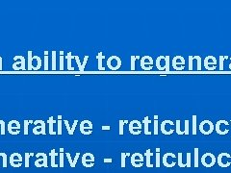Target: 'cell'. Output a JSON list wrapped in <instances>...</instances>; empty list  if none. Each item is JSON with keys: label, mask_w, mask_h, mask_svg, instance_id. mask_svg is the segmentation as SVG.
I'll return each mask as SVG.
<instances>
[{"label": "cell", "mask_w": 231, "mask_h": 173, "mask_svg": "<svg viewBox=\"0 0 231 173\" xmlns=\"http://www.w3.org/2000/svg\"><path fill=\"white\" fill-rule=\"evenodd\" d=\"M193 65H194V57L189 56V70H193Z\"/></svg>", "instance_id": "7dc6e473"}, {"label": "cell", "mask_w": 231, "mask_h": 173, "mask_svg": "<svg viewBox=\"0 0 231 173\" xmlns=\"http://www.w3.org/2000/svg\"><path fill=\"white\" fill-rule=\"evenodd\" d=\"M15 63L13 64V68L15 70H25V59L21 55L15 56L14 58Z\"/></svg>", "instance_id": "8fae6325"}, {"label": "cell", "mask_w": 231, "mask_h": 173, "mask_svg": "<svg viewBox=\"0 0 231 173\" xmlns=\"http://www.w3.org/2000/svg\"><path fill=\"white\" fill-rule=\"evenodd\" d=\"M124 120H120L119 122V125H120V129H119V134L120 135H123L124 133V130H123V126H124Z\"/></svg>", "instance_id": "ab89813d"}, {"label": "cell", "mask_w": 231, "mask_h": 173, "mask_svg": "<svg viewBox=\"0 0 231 173\" xmlns=\"http://www.w3.org/2000/svg\"><path fill=\"white\" fill-rule=\"evenodd\" d=\"M79 129L80 132L85 136H89L92 134V130H94V126H92V122L88 120V119H85V120L81 121L80 125H79Z\"/></svg>", "instance_id": "5b68a950"}, {"label": "cell", "mask_w": 231, "mask_h": 173, "mask_svg": "<svg viewBox=\"0 0 231 173\" xmlns=\"http://www.w3.org/2000/svg\"><path fill=\"white\" fill-rule=\"evenodd\" d=\"M172 124H174V122L172 121V120H169V119H166V120L162 121L161 125H160V131L162 132V134H164L166 136H169V135L173 134V132L175 131V130L168 128V125H172Z\"/></svg>", "instance_id": "7c38bea8"}, {"label": "cell", "mask_w": 231, "mask_h": 173, "mask_svg": "<svg viewBox=\"0 0 231 173\" xmlns=\"http://www.w3.org/2000/svg\"><path fill=\"white\" fill-rule=\"evenodd\" d=\"M34 123V120H24L23 121V133L24 135H28V133H29V125L30 124H33Z\"/></svg>", "instance_id": "d4e9b609"}, {"label": "cell", "mask_w": 231, "mask_h": 173, "mask_svg": "<svg viewBox=\"0 0 231 173\" xmlns=\"http://www.w3.org/2000/svg\"><path fill=\"white\" fill-rule=\"evenodd\" d=\"M105 162H112L111 159H105Z\"/></svg>", "instance_id": "db71d44e"}, {"label": "cell", "mask_w": 231, "mask_h": 173, "mask_svg": "<svg viewBox=\"0 0 231 173\" xmlns=\"http://www.w3.org/2000/svg\"><path fill=\"white\" fill-rule=\"evenodd\" d=\"M189 125H190V121L188 119L185 120V127H184V134L185 135H189L190 134V129H189Z\"/></svg>", "instance_id": "f35d334b"}, {"label": "cell", "mask_w": 231, "mask_h": 173, "mask_svg": "<svg viewBox=\"0 0 231 173\" xmlns=\"http://www.w3.org/2000/svg\"><path fill=\"white\" fill-rule=\"evenodd\" d=\"M5 125H6L5 121H3V120H0V127H1V135H5V134H6Z\"/></svg>", "instance_id": "f6af8a7d"}, {"label": "cell", "mask_w": 231, "mask_h": 173, "mask_svg": "<svg viewBox=\"0 0 231 173\" xmlns=\"http://www.w3.org/2000/svg\"><path fill=\"white\" fill-rule=\"evenodd\" d=\"M10 163L14 167H19L22 164V157L18 153H13L10 157Z\"/></svg>", "instance_id": "e0dca14e"}, {"label": "cell", "mask_w": 231, "mask_h": 173, "mask_svg": "<svg viewBox=\"0 0 231 173\" xmlns=\"http://www.w3.org/2000/svg\"><path fill=\"white\" fill-rule=\"evenodd\" d=\"M194 166H198V148H194Z\"/></svg>", "instance_id": "8d00e7d4"}, {"label": "cell", "mask_w": 231, "mask_h": 173, "mask_svg": "<svg viewBox=\"0 0 231 173\" xmlns=\"http://www.w3.org/2000/svg\"><path fill=\"white\" fill-rule=\"evenodd\" d=\"M2 57L0 56V70H2Z\"/></svg>", "instance_id": "f5cc1de1"}, {"label": "cell", "mask_w": 231, "mask_h": 173, "mask_svg": "<svg viewBox=\"0 0 231 173\" xmlns=\"http://www.w3.org/2000/svg\"><path fill=\"white\" fill-rule=\"evenodd\" d=\"M20 131H21V125H20L19 121H18L17 119H13V120L9 121V123H8V132L11 135H18Z\"/></svg>", "instance_id": "52a82bcc"}, {"label": "cell", "mask_w": 231, "mask_h": 173, "mask_svg": "<svg viewBox=\"0 0 231 173\" xmlns=\"http://www.w3.org/2000/svg\"><path fill=\"white\" fill-rule=\"evenodd\" d=\"M175 125H176V129H175V132L177 133V135L178 136H183V135H185L184 134V132L181 130V127H180V120H176V122H175Z\"/></svg>", "instance_id": "1f68e13d"}, {"label": "cell", "mask_w": 231, "mask_h": 173, "mask_svg": "<svg viewBox=\"0 0 231 173\" xmlns=\"http://www.w3.org/2000/svg\"><path fill=\"white\" fill-rule=\"evenodd\" d=\"M230 121H231V120H230Z\"/></svg>", "instance_id": "6f0895ef"}, {"label": "cell", "mask_w": 231, "mask_h": 173, "mask_svg": "<svg viewBox=\"0 0 231 173\" xmlns=\"http://www.w3.org/2000/svg\"><path fill=\"white\" fill-rule=\"evenodd\" d=\"M136 59H137V60H140L141 58H140V56H136Z\"/></svg>", "instance_id": "9f6ffc18"}, {"label": "cell", "mask_w": 231, "mask_h": 173, "mask_svg": "<svg viewBox=\"0 0 231 173\" xmlns=\"http://www.w3.org/2000/svg\"><path fill=\"white\" fill-rule=\"evenodd\" d=\"M229 125V122L224 120V119H221V120L217 121L216 125H215V130H216V132L221 136H224V135H227L229 133V129H222L221 125Z\"/></svg>", "instance_id": "4fadbf2b"}, {"label": "cell", "mask_w": 231, "mask_h": 173, "mask_svg": "<svg viewBox=\"0 0 231 173\" xmlns=\"http://www.w3.org/2000/svg\"><path fill=\"white\" fill-rule=\"evenodd\" d=\"M194 60H197V70H201V57L200 56H194Z\"/></svg>", "instance_id": "74e56055"}, {"label": "cell", "mask_w": 231, "mask_h": 173, "mask_svg": "<svg viewBox=\"0 0 231 173\" xmlns=\"http://www.w3.org/2000/svg\"><path fill=\"white\" fill-rule=\"evenodd\" d=\"M28 60H27V69L29 70H39L42 67V59L40 56H32V51L27 52Z\"/></svg>", "instance_id": "6da1fadb"}, {"label": "cell", "mask_w": 231, "mask_h": 173, "mask_svg": "<svg viewBox=\"0 0 231 173\" xmlns=\"http://www.w3.org/2000/svg\"><path fill=\"white\" fill-rule=\"evenodd\" d=\"M217 67V59L214 56H207L204 59V67L207 70H215Z\"/></svg>", "instance_id": "5bb4252c"}, {"label": "cell", "mask_w": 231, "mask_h": 173, "mask_svg": "<svg viewBox=\"0 0 231 173\" xmlns=\"http://www.w3.org/2000/svg\"><path fill=\"white\" fill-rule=\"evenodd\" d=\"M136 56H131L130 58V63H131V70H135V64H136Z\"/></svg>", "instance_id": "60d3db41"}, {"label": "cell", "mask_w": 231, "mask_h": 173, "mask_svg": "<svg viewBox=\"0 0 231 173\" xmlns=\"http://www.w3.org/2000/svg\"><path fill=\"white\" fill-rule=\"evenodd\" d=\"M129 155H130L129 153H124V152L121 153V166H122V167H124V166H125V158Z\"/></svg>", "instance_id": "7bdbcfd3"}, {"label": "cell", "mask_w": 231, "mask_h": 173, "mask_svg": "<svg viewBox=\"0 0 231 173\" xmlns=\"http://www.w3.org/2000/svg\"><path fill=\"white\" fill-rule=\"evenodd\" d=\"M105 57L104 55H103V53L102 52H98L97 53V56H96V59H97V67H98V69L99 70H104V67H103V64H102V61L105 59Z\"/></svg>", "instance_id": "7402d4cb"}, {"label": "cell", "mask_w": 231, "mask_h": 173, "mask_svg": "<svg viewBox=\"0 0 231 173\" xmlns=\"http://www.w3.org/2000/svg\"><path fill=\"white\" fill-rule=\"evenodd\" d=\"M153 64H154V61L152 59V57L150 56H144L141 58L140 65H141V67L144 70H147V71L152 70Z\"/></svg>", "instance_id": "9c48e42d"}, {"label": "cell", "mask_w": 231, "mask_h": 173, "mask_svg": "<svg viewBox=\"0 0 231 173\" xmlns=\"http://www.w3.org/2000/svg\"><path fill=\"white\" fill-rule=\"evenodd\" d=\"M162 60H165V56H159V57H158L157 59H156V62H155V65H156V67L159 69V70H165L164 67L161 65V61Z\"/></svg>", "instance_id": "4316f807"}, {"label": "cell", "mask_w": 231, "mask_h": 173, "mask_svg": "<svg viewBox=\"0 0 231 173\" xmlns=\"http://www.w3.org/2000/svg\"><path fill=\"white\" fill-rule=\"evenodd\" d=\"M165 71L169 72V56H165Z\"/></svg>", "instance_id": "d590c367"}, {"label": "cell", "mask_w": 231, "mask_h": 173, "mask_svg": "<svg viewBox=\"0 0 231 173\" xmlns=\"http://www.w3.org/2000/svg\"><path fill=\"white\" fill-rule=\"evenodd\" d=\"M150 122H151V121L149 120V117H147V115L144 118V120H143L144 133L145 135H147V136H151V135H152V132L149 131V128H148V126H149V124H150Z\"/></svg>", "instance_id": "44dd1931"}, {"label": "cell", "mask_w": 231, "mask_h": 173, "mask_svg": "<svg viewBox=\"0 0 231 173\" xmlns=\"http://www.w3.org/2000/svg\"><path fill=\"white\" fill-rule=\"evenodd\" d=\"M57 125H58V128H57V135H62V133H63V131H62V115H61V114H59V115H58Z\"/></svg>", "instance_id": "f1b7e54d"}, {"label": "cell", "mask_w": 231, "mask_h": 173, "mask_svg": "<svg viewBox=\"0 0 231 173\" xmlns=\"http://www.w3.org/2000/svg\"><path fill=\"white\" fill-rule=\"evenodd\" d=\"M145 157H147V166L148 167H152V164L150 163V157L151 156H153V153L150 151V149H147V151H145Z\"/></svg>", "instance_id": "83f0119b"}, {"label": "cell", "mask_w": 231, "mask_h": 173, "mask_svg": "<svg viewBox=\"0 0 231 173\" xmlns=\"http://www.w3.org/2000/svg\"><path fill=\"white\" fill-rule=\"evenodd\" d=\"M153 131H154V135H155V136H157L158 133H159V121H158V115H157V114L154 115Z\"/></svg>", "instance_id": "484cf974"}, {"label": "cell", "mask_w": 231, "mask_h": 173, "mask_svg": "<svg viewBox=\"0 0 231 173\" xmlns=\"http://www.w3.org/2000/svg\"><path fill=\"white\" fill-rule=\"evenodd\" d=\"M59 54H60V67H59V68H60V70H64V51L63 50H61L60 52H59Z\"/></svg>", "instance_id": "d6a6232c"}, {"label": "cell", "mask_w": 231, "mask_h": 173, "mask_svg": "<svg viewBox=\"0 0 231 173\" xmlns=\"http://www.w3.org/2000/svg\"><path fill=\"white\" fill-rule=\"evenodd\" d=\"M128 129H129V133L134 135V136H138L142 134V129H143V123L139 120H132L129 121L128 123Z\"/></svg>", "instance_id": "277c9868"}, {"label": "cell", "mask_w": 231, "mask_h": 173, "mask_svg": "<svg viewBox=\"0 0 231 173\" xmlns=\"http://www.w3.org/2000/svg\"><path fill=\"white\" fill-rule=\"evenodd\" d=\"M121 65H122V62L119 56L113 55L109 57L107 60V67L111 70H117L121 67Z\"/></svg>", "instance_id": "3957f363"}, {"label": "cell", "mask_w": 231, "mask_h": 173, "mask_svg": "<svg viewBox=\"0 0 231 173\" xmlns=\"http://www.w3.org/2000/svg\"><path fill=\"white\" fill-rule=\"evenodd\" d=\"M198 128H199V131H200L201 134H203L205 136H208V135H211L213 133V131L215 130V125L211 120H209V119H205V120L200 122Z\"/></svg>", "instance_id": "7a4b0ae2"}, {"label": "cell", "mask_w": 231, "mask_h": 173, "mask_svg": "<svg viewBox=\"0 0 231 173\" xmlns=\"http://www.w3.org/2000/svg\"><path fill=\"white\" fill-rule=\"evenodd\" d=\"M219 60H220V70H224V56H220V58H219Z\"/></svg>", "instance_id": "c3c4849f"}, {"label": "cell", "mask_w": 231, "mask_h": 173, "mask_svg": "<svg viewBox=\"0 0 231 173\" xmlns=\"http://www.w3.org/2000/svg\"><path fill=\"white\" fill-rule=\"evenodd\" d=\"M172 67L175 69V70H178V71L184 70V68H185V59L182 56H180V55L175 56L172 59Z\"/></svg>", "instance_id": "30bf717a"}, {"label": "cell", "mask_w": 231, "mask_h": 173, "mask_svg": "<svg viewBox=\"0 0 231 173\" xmlns=\"http://www.w3.org/2000/svg\"><path fill=\"white\" fill-rule=\"evenodd\" d=\"M186 166H191V153H187V163H186Z\"/></svg>", "instance_id": "f907efd6"}, {"label": "cell", "mask_w": 231, "mask_h": 173, "mask_svg": "<svg viewBox=\"0 0 231 173\" xmlns=\"http://www.w3.org/2000/svg\"><path fill=\"white\" fill-rule=\"evenodd\" d=\"M74 59H75V61H76L77 65H78V70H79V71H84V70H85V67H86L87 62H88V60H89V56L86 55V56L84 57V62H83V63H81V62H80L78 56H74Z\"/></svg>", "instance_id": "d6986e66"}, {"label": "cell", "mask_w": 231, "mask_h": 173, "mask_svg": "<svg viewBox=\"0 0 231 173\" xmlns=\"http://www.w3.org/2000/svg\"><path fill=\"white\" fill-rule=\"evenodd\" d=\"M82 163L86 167H92L95 163V156L92 153H85L82 157Z\"/></svg>", "instance_id": "2e32d148"}, {"label": "cell", "mask_w": 231, "mask_h": 173, "mask_svg": "<svg viewBox=\"0 0 231 173\" xmlns=\"http://www.w3.org/2000/svg\"><path fill=\"white\" fill-rule=\"evenodd\" d=\"M51 54H52V70H56V51L55 50H53L51 52Z\"/></svg>", "instance_id": "836d02e7"}, {"label": "cell", "mask_w": 231, "mask_h": 173, "mask_svg": "<svg viewBox=\"0 0 231 173\" xmlns=\"http://www.w3.org/2000/svg\"><path fill=\"white\" fill-rule=\"evenodd\" d=\"M35 127L33 128V134L34 135H46V124L45 122L42 119H38V120L34 121Z\"/></svg>", "instance_id": "8992f818"}, {"label": "cell", "mask_w": 231, "mask_h": 173, "mask_svg": "<svg viewBox=\"0 0 231 173\" xmlns=\"http://www.w3.org/2000/svg\"><path fill=\"white\" fill-rule=\"evenodd\" d=\"M55 122H56V121L54 120V117H50L49 118H48V120H47L48 126H49V135H51V136L57 134V132L54 130V124H55Z\"/></svg>", "instance_id": "603a6c76"}, {"label": "cell", "mask_w": 231, "mask_h": 173, "mask_svg": "<svg viewBox=\"0 0 231 173\" xmlns=\"http://www.w3.org/2000/svg\"><path fill=\"white\" fill-rule=\"evenodd\" d=\"M43 55H44V69L45 70H48V51H44L43 52Z\"/></svg>", "instance_id": "e575fe53"}, {"label": "cell", "mask_w": 231, "mask_h": 173, "mask_svg": "<svg viewBox=\"0 0 231 173\" xmlns=\"http://www.w3.org/2000/svg\"><path fill=\"white\" fill-rule=\"evenodd\" d=\"M201 163L203 164L205 167H212L214 164L216 163V157L210 152L205 153L201 157Z\"/></svg>", "instance_id": "ba28073f"}, {"label": "cell", "mask_w": 231, "mask_h": 173, "mask_svg": "<svg viewBox=\"0 0 231 173\" xmlns=\"http://www.w3.org/2000/svg\"><path fill=\"white\" fill-rule=\"evenodd\" d=\"M197 117L196 114L193 115V135L196 136L197 133Z\"/></svg>", "instance_id": "4dcf8cb0"}, {"label": "cell", "mask_w": 231, "mask_h": 173, "mask_svg": "<svg viewBox=\"0 0 231 173\" xmlns=\"http://www.w3.org/2000/svg\"><path fill=\"white\" fill-rule=\"evenodd\" d=\"M30 156H33V153H25V166H28V164H29Z\"/></svg>", "instance_id": "681fc988"}, {"label": "cell", "mask_w": 231, "mask_h": 173, "mask_svg": "<svg viewBox=\"0 0 231 173\" xmlns=\"http://www.w3.org/2000/svg\"><path fill=\"white\" fill-rule=\"evenodd\" d=\"M111 129V127L110 126H107V125H102L101 126V130H103V131H109Z\"/></svg>", "instance_id": "816d5d0a"}, {"label": "cell", "mask_w": 231, "mask_h": 173, "mask_svg": "<svg viewBox=\"0 0 231 173\" xmlns=\"http://www.w3.org/2000/svg\"><path fill=\"white\" fill-rule=\"evenodd\" d=\"M36 156H37V158H38V160L36 161V163H35L36 166H47V163H46L47 156H46V154H44V153H38Z\"/></svg>", "instance_id": "ac0fdd59"}, {"label": "cell", "mask_w": 231, "mask_h": 173, "mask_svg": "<svg viewBox=\"0 0 231 173\" xmlns=\"http://www.w3.org/2000/svg\"><path fill=\"white\" fill-rule=\"evenodd\" d=\"M79 155H80L79 153H77L76 156H75V159H74V160H71L70 153H67V158H68V162H70L71 167H74V166H75V164H76V163H77V159H78Z\"/></svg>", "instance_id": "f546056e"}, {"label": "cell", "mask_w": 231, "mask_h": 173, "mask_svg": "<svg viewBox=\"0 0 231 173\" xmlns=\"http://www.w3.org/2000/svg\"><path fill=\"white\" fill-rule=\"evenodd\" d=\"M64 123H65V125H66V127H67V133L70 134V136H72L74 134V132H75V129H76V126H77V123H78V120H74V122H73V124H72V126H70V122H68V120H64Z\"/></svg>", "instance_id": "ffe728a7"}, {"label": "cell", "mask_w": 231, "mask_h": 173, "mask_svg": "<svg viewBox=\"0 0 231 173\" xmlns=\"http://www.w3.org/2000/svg\"><path fill=\"white\" fill-rule=\"evenodd\" d=\"M230 60H231V57H230ZM229 67V69H230V70H231V63L229 64V67Z\"/></svg>", "instance_id": "11a10c76"}, {"label": "cell", "mask_w": 231, "mask_h": 173, "mask_svg": "<svg viewBox=\"0 0 231 173\" xmlns=\"http://www.w3.org/2000/svg\"><path fill=\"white\" fill-rule=\"evenodd\" d=\"M144 163V156L140 153H134L131 156V164L135 167H141Z\"/></svg>", "instance_id": "9a60e30c"}, {"label": "cell", "mask_w": 231, "mask_h": 173, "mask_svg": "<svg viewBox=\"0 0 231 173\" xmlns=\"http://www.w3.org/2000/svg\"><path fill=\"white\" fill-rule=\"evenodd\" d=\"M74 59V56H72L71 52H67V54L66 56V60H67V69L68 70H73V67H72V65H71V60Z\"/></svg>", "instance_id": "cb8c5ba5"}, {"label": "cell", "mask_w": 231, "mask_h": 173, "mask_svg": "<svg viewBox=\"0 0 231 173\" xmlns=\"http://www.w3.org/2000/svg\"><path fill=\"white\" fill-rule=\"evenodd\" d=\"M178 166L180 167H186V164L182 163V153H178Z\"/></svg>", "instance_id": "ee69618b"}, {"label": "cell", "mask_w": 231, "mask_h": 173, "mask_svg": "<svg viewBox=\"0 0 231 173\" xmlns=\"http://www.w3.org/2000/svg\"><path fill=\"white\" fill-rule=\"evenodd\" d=\"M156 166L157 167H159V166H160V148H157L156 149Z\"/></svg>", "instance_id": "b9f144b4"}, {"label": "cell", "mask_w": 231, "mask_h": 173, "mask_svg": "<svg viewBox=\"0 0 231 173\" xmlns=\"http://www.w3.org/2000/svg\"><path fill=\"white\" fill-rule=\"evenodd\" d=\"M50 156H51V161H52V166H56V164H55V163H54V162H55V156H56V153H55V150H54V149L51 150Z\"/></svg>", "instance_id": "bcb514c9"}]
</instances>
